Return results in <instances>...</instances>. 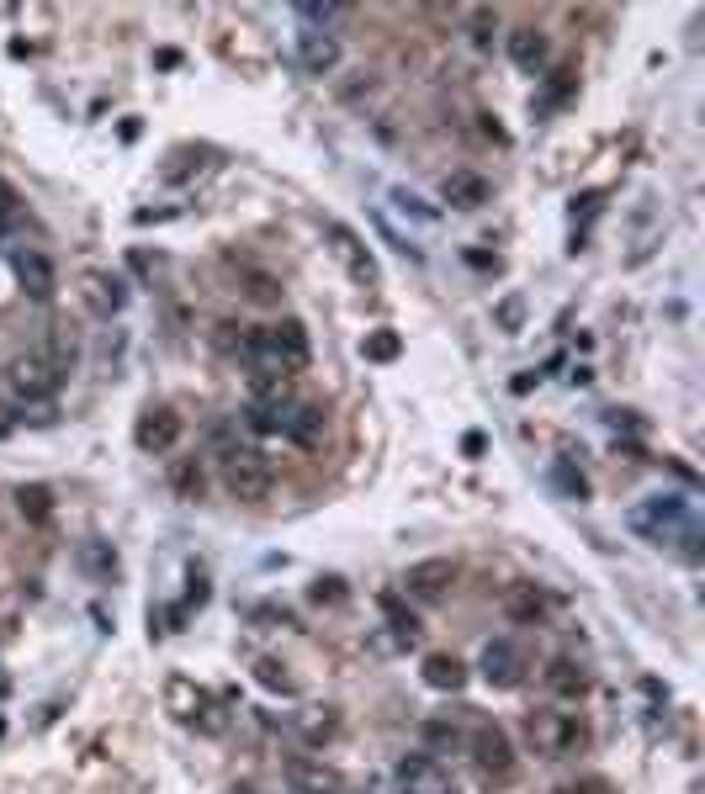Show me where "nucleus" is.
<instances>
[{
    "label": "nucleus",
    "instance_id": "nucleus-14",
    "mask_svg": "<svg viewBox=\"0 0 705 794\" xmlns=\"http://www.w3.org/2000/svg\"><path fill=\"white\" fill-rule=\"evenodd\" d=\"M81 297H85V308H90L96 318H112L127 302L123 281L107 276V271H85V276H81Z\"/></svg>",
    "mask_w": 705,
    "mask_h": 794
},
{
    "label": "nucleus",
    "instance_id": "nucleus-32",
    "mask_svg": "<svg viewBox=\"0 0 705 794\" xmlns=\"http://www.w3.org/2000/svg\"><path fill=\"white\" fill-rule=\"evenodd\" d=\"M467 33H472V48H494V33H498V16L494 11H467Z\"/></svg>",
    "mask_w": 705,
    "mask_h": 794
},
{
    "label": "nucleus",
    "instance_id": "nucleus-22",
    "mask_svg": "<svg viewBox=\"0 0 705 794\" xmlns=\"http://www.w3.org/2000/svg\"><path fill=\"white\" fill-rule=\"evenodd\" d=\"M165 705L175 720H186L191 725V715H197V705H202V688L191 683V678H170L165 683Z\"/></svg>",
    "mask_w": 705,
    "mask_h": 794
},
{
    "label": "nucleus",
    "instance_id": "nucleus-37",
    "mask_svg": "<svg viewBox=\"0 0 705 794\" xmlns=\"http://www.w3.org/2000/svg\"><path fill=\"white\" fill-rule=\"evenodd\" d=\"M249 297H255V302H282V286L271 276H249Z\"/></svg>",
    "mask_w": 705,
    "mask_h": 794
},
{
    "label": "nucleus",
    "instance_id": "nucleus-26",
    "mask_svg": "<svg viewBox=\"0 0 705 794\" xmlns=\"http://www.w3.org/2000/svg\"><path fill=\"white\" fill-rule=\"evenodd\" d=\"M382 615H387V625H393V635H398V641H409V646H415V641H419V620L393 594H382Z\"/></svg>",
    "mask_w": 705,
    "mask_h": 794
},
{
    "label": "nucleus",
    "instance_id": "nucleus-12",
    "mask_svg": "<svg viewBox=\"0 0 705 794\" xmlns=\"http://www.w3.org/2000/svg\"><path fill=\"white\" fill-rule=\"evenodd\" d=\"M16 281H22V291L33 302H53V291H59V271H53V260L38 255V249L16 255Z\"/></svg>",
    "mask_w": 705,
    "mask_h": 794
},
{
    "label": "nucleus",
    "instance_id": "nucleus-33",
    "mask_svg": "<svg viewBox=\"0 0 705 794\" xmlns=\"http://www.w3.org/2000/svg\"><path fill=\"white\" fill-rule=\"evenodd\" d=\"M297 16H302L313 33H324L330 22H339V5H330V0H324V5H319V0H297Z\"/></svg>",
    "mask_w": 705,
    "mask_h": 794
},
{
    "label": "nucleus",
    "instance_id": "nucleus-23",
    "mask_svg": "<svg viewBox=\"0 0 705 794\" xmlns=\"http://www.w3.org/2000/svg\"><path fill=\"white\" fill-rule=\"evenodd\" d=\"M16 509H22V519L27 524H48V514H53V493L48 487H16Z\"/></svg>",
    "mask_w": 705,
    "mask_h": 794
},
{
    "label": "nucleus",
    "instance_id": "nucleus-1",
    "mask_svg": "<svg viewBox=\"0 0 705 794\" xmlns=\"http://www.w3.org/2000/svg\"><path fill=\"white\" fill-rule=\"evenodd\" d=\"M239 356L260 371V376H297V371H308V360H313V345H308V328L297 323V318H282V323H271V328H255V334H239Z\"/></svg>",
    "mask_w": 705,
    "mask_h": 794
},
{
    "label": "nucleus",
    "instance_id": "nucleus-6",
    "mask_svg": "<svg viewBox=\"0 0 705 794\" xmlns=\"http://www.w3.org/2000/svg\"><path fill=\"white\" fill-rule=\"evenodd\" d=\"M452 583H457V561H446V556H424V561H415L404 572V588L419 604H441V598L452 594Z\"/></svg>",
    "mask_w": 705,
    "mask_h": 794
},
{
    "label": "nucleus",
    "instance_id": "nucleus-5",
    "mask_svg": "<svg viewBox=\"0 0 705 794\" xmlns=\"http://www.w3.org/2000/svg\"><path fill=\"white\" fill-rule=\"evenodd\" d=\"M5 382H11V393L22 397V402H42V397L59 393L64 371H59V360H48V356H22V360H11Z\"/></svg>",
    "mask_w": 705,
    "mask_h": 794
},
{
    "label": "nucleus",
    "instance_id": "nucleus-21",
    "mask_svg": "<svg viewBox=\"0 0 705 794\" xmlns=\"http://www.w3.org/2000/svg\"><path fill=\"white\" fill-rule=\"evenodd\" d=\"M419 678H424L430 688H441V694H457L461 683H467V668H461V657H452V652H430V657L419 662Z\"/></svg>",
    "mask_w": 705,
    "mask_h": 794
},
{
    "label": "nucleus",
    "instance_id": "nucleus-17",
    "mask_svg": "<svg viewBox=\"0 0 705 794\" xmlns=\"http://www.w3.org/2000/svg\"><path fill=\"white\" fill-rule=\"evenodd\" d=\"M324 424H330L324 402H292L287 430H282V435L297 439V445H319V439H324Z\"/></svg>",
    "mask_w": 705,
    "mask_h": 794
},
{
    "label": "nucleus",
    "instance_id": "nucleus-24",
    "mask_svg": "<svg viewBox=\"0 0 705 794\" xmlns=\"http://www.w3.org/2000/svg\"><path fill=\"white\" fill-rule=\"evenodd\" d=\"M361 356L376 360V365H387V360L404 356V339H398L393 328H376V334H367V339H361Z\"/></svg>",
    "mask_w": 705,
    "mask_h": 794
},
{
    "label": "nucleus",
    "instance_id": "nucleus-2",
    "mask_svg": "<svg viewBox=\"0 0 705 794\" xmlns=\"http://www.w3.org/2000/svg\"><path fill=\"white\" fill-rule=\"evenodd\" d=\"M690 498H679V493H664V498H647V504H636L631 509V530L636 535H647L653 546H668L673 551V541H679V530L690 524Z\"/></svg>",
    "mask_w": 705,
    "mask_h": 794
},
{
    "label": "nucleus",
    "instance_id": "nucleus-10",
    "mask_svg": "<svg viewBox=\"0 0 705 794\" xmlns=\"http://www.w3.org/2000/svg\"><path fill=\"white\" fill-rule=\"evenodd\" d=\"M483 683L488 688H520L525 683V652L515 641H488L483 646Z\"/></svg>",
    "mask_w": 705,
    "mask_h": 794
},
{
    "label": "nucleus",
    "instance_id": "nucleus-9",
    "mask_svg": "<svg viewBox=\"0 0 705 794\" xmlns=\"http://www.w3.org/2000/svg\"><path fill=\"white\" fill-rule=\"evenodd\" d=\"M393 779H398V790L404 794H452V773L435 762V757L424 753H409L398 768H393Z\"/></svg>",
    "mask_w": 705,
    "mask_h": 794
},
{
    "label": "nucleus",
    "instance_id": "nucleus-19",
    "mask_svg": "<svg viewBox=\"0 0 705 794\" xmlns=\"http://www.w3.org/2000/svg\"><path fill=\"white\" fill-rule=\"evenodd\" d=\"M441 191H446V201H452V207H461V212H478V207L488 201V181H483L478 170H452Z\"/></svg>",
    "mask_w": 705,
    "mask_h": 794
},
{
    "label": "nucleus",
    "instance_id": "nucleus-13",
    "mask_svg": "<svg viewBox=\"0 0 705 794\" xmlns=\"http://www.w3.org/2000/svg\"><path fill=\"white\" fill-rule=\"evenodd\" d=\"M287 790L292 794H345V779L324 768V762H308V757H292L287 762Z\"/></svg>",
    "mask_w": 705,
    "mask_h": 794
},
{
    "label": "nucleus",
    "instance_id": "nucleus-31",
    "mask_svg": "<svg viewBox=\"0 0 705 794\" xmlns=\"http://www.w3.org/2000/svg\"><path fill=\"white\" fill-rule=\"evenodd\" d=\"M552 487H557V493H568V498H589V476L583 472H573V467H568V461H557V467H552Z\"/></svg>",
    "mask_w": 705,
    "mask_h": 794
},
{
    "label": "nucleus",
    "instance_id": "nucleus-28",
    "mask_svg": "<svg viewBox=\"0 0 705 794\" xmlns=\"http://www.w3.org/2000/svg\"><path fill=\"white\" fill-rule=\"evenodd\" d=\"M170 487H175L186 504H197V498H202V467H197V461H175V472H170Z\"/></svg>",
    "mask_w": 705,
    "mask_h": 794
},
{
    "label": "nucleus",
    "instance_id": "nucleus-40",
    "mask_svg": "<svg viewBox=\"0 0 705 794\" xmlns=\"http://www.w3.org/2000/svg\"><path fill=\"white\" fill-rule=\"evenodd\" d=\"M0 699H5V683H0Z\"/></svg>",
    "mask_w": 705,
    "mask_h": 794
},
{
    "label": "nucleus",
    "instance_id": "nucleus-18",
    "mask_svg": "<svg viewBox=\"0 0 705 794\" xmlns=\"http://www.w3.org/2000/svg\"><path fill=\"white\" fill-rule=\"evenodd\" d=\"M504 48H509V59H515V64H520L525 75H536L541 64H546V53H552V48H546V33H541V27H515Z\"/></svg>",
    "mask_w": 705,
    "mask_h": 794
},
{
    "label": "nucleus",
    "instance_id": "nucleus-15",
    "mask_svg": "<svg viewBox=\"0 0 705 794\" xmlns=\"http://www.w3.org/2000/svg\"><path fill=\"white\" fill-rule=\"evenodd\" d=\"M541 678H546V688H552L557 699H583V694H589V673H583L579 657H552Z\"/></svg>",
    "mask_w": 705,
    "mask_h": 794
},
{
    "label": "nucleus",
    "instance_id": "nucleus-29",
    "mask_svg": "<svg viewBox=\"0 0 705 794\" xmlns=\"http://www.w3.org/2000/svg\"><path fill=\"white\" fill-rule=\"evenodd\" d=\"M191 725H197L202 736H223V731H228V710L202 694V705H197V715H191Z\"/></svg>",
    "mask_w": 705,
    "mask_h": 794
},
{
    "label": "nucleus",
    "instance_id": "nucleus-35",
    "mask_svg": "<svg viewBox=\"0 0 705 794\" xmlns=\"http://www.w3.org/2000/svg\"><path fill=\"white\" fill-rule=\"evenodd\" d=\"M11 223H16V186H11V181H0V238H5Z\"/></svg>",
    "mask_w": 705,
    "mask_h": 794
},
{
    "label": "nucleus",
    "instance_id": "nucleus-8",
    "mask_svg": "<svg viewBox=\"0 0 705 794\" xmlns=\"http://www.w3.org/2000/svg\"><path fill=\"white\" fill-rule=\"evenodd\" d=\"M472 762H478V773L494 779V784L515 779V747H509V736H504L498 725H483V731L472 736Z\"/></svg>",
    "mask_w": 705,
    "mask_h": 794
},
{
    "label": "nucleus",
    "instance_id": "nucleus-25",
    "mask_svg": "<svg viewBox=\"0 0 705 794\" xmlns=\"http://www.w3.org/2000/svg\"><path fill=\"white\" fill-rule=\"evenodd\" d=\"M297 731H302V742H330L334 731H339V715L334 710H302V720H297Z\"/></svg>",
    "mask_w": 705,
    "mask_h": 794
},
{
    "label": "nucleus",
    "instance_id": "nucleus-3",
    "mask_svg": "<svg viewBox=\"0 0 705 794\" xmlns=\"http://www.w3.org/2000/svg\"><path fill=\"white\" fill-rule=\"evenodd\" d=\"M525 742H531L541 757H568L583 747V725L562 710H531L525 715Z\"/></svg>",
    "mask_w": 705,
    "mask_h": 794
},
{
    "label": "nucleus",
    "instance_id": "nucleus-36",
    "mask_svg": "<svg viewBox=\"0 0 705 794\" xmlns=\"http://www.w3.org/2000/svg\"><path fill=\"white\" fill-rule=\"evenodd\" d=\"M313 604H345V583L339 578H319L313 583Z\"/></svg>",
    "mask_w": 705,
    "mask_h": 794
},
{
    "label": "nucleus",
    "instance_id": "nucleus-39",
    "mask_svg": "<svg viewBox=\"0 0 705 794\" xmlns=\"http://www.w3.org/2000/svg\"><path fill=\"white\" fill-rule=\"evenodd\" d=\"M11 424H16V419H11V413H5V408H0V439L11 435Z\"/></svg>",
    "mask_w": 705,
    "mask_h": 794
},
{
    "label": "nucleus",
    "instance_id": "nucleus-38",
    "mask_svg": "<svg viewBox=\"0 0 705 794\" xmlns=\"http://www.w3.org/2000/svg\"><path fill=\"white\" fill-rule=\"evenodd\" d=\"M424 736H430V742H452V747L461 742V731L452 725V720H430V725H424Z\"/></svg>",
    "mask_w": 705,
    "mask_h": 794
},
{
    "label": "nucleus",
    "instance_id": "nucleus-7",
    "mask_svg": "<svg viewBox=\"0 0 705 794\" xmlns=\"http://www.w3.org/2000/svg\"><path fill=\"white\" fill-rule=\"evenodd\" d=\"M330 255L345 265V276L356 281V286H376V260L372 249L361 244L356 228H345V223H330Z\"/></svg>",
    "mask_w": 705,
    "mask_h": 794
},
{
    "label": "nucleus",
    "instance_id": "nucleus-11",
    "mask_svg": "<svg viewBox=\"0 0 705 794\" xmlns=\"http://www.w3.org/2000/svg\"><path fill=\"white\" fill-rule=\"evenodd\" d=\"M133 439H138V450L165 456V450H175V439H181V413H175V408H149V413L138 419Z\"/></svg>",
    "mask_w": 705,
    "mask_h": 794
},
{
    "label": "nucleus",
    "instance_id": "nucleus-4",
    "mask_svg": "<svg viewBox=\"0 0 705 794\" xmlns=\"http://www.w3.org/2000/svg\"><path fill=\"white\" fill-rule=\"evenodd\" d=\"M223 487L239 498V504H260V498H271V467H265V456L260 450H228L223 456Z\"/></svg>",
    "mask_w": 705,
    "mask_h": 794
},
{
    "label": "nucleus",
    "instance_id": "nucleus-27",
    "mask_svg": "<svg viewBox=\"0 0 705 794\" xmlns=\"http://www.w3.org/2000/svg\"><path fill=\"white\" fill-rule=\"evenodd\" d=\"M81 561H85V572H90V578H112V572H118V556H112L107 541H85Z\"/></svg>",
    "mask_w": 705,
    "mask_h": 794
},
{
    "label": "nucleus",
    "instance_id": "nucleus-34",
    "mask_svg": "<svg viewBox=\"0 0 705 794\" xmlns=\"http://www.w3.org/2000/svg\"><path fill=\"white\" fill-rule=\"evenodd\" d=\"M520 318H525V302H520V297H504V302H498V328H504V334H515Z\"/></svg>",
    "mask_w": 705,
    "mask_h": 794
},
{
    "label": "nucleus",
    "instance_id": "nucleus-20",
    "mask_svg": "<svg viewBox=\"0 0 705 794\" xmlns=\"http://www.w3.org/2000/svg\"><path fill=\"white\" fill-rule=\"evenodd\" d=\"M504 615H509L515 625H541V620H546V594H541L536 583H515V588L504 594Z\"/></svg>",
    "mask_w": 705,
    "mask_h": 794
},
{
    "label": "nucleus",
    "instance_id": "nucleus-16",
    "mask_svg": "<svg viewBox=\"0 0 705 794\" xmlns=\"http://www.w3.org/2000/svg\"><path fill=\"white\" fill-rule=\"evenodd\" d=\"M297 59H302L308 75H330L334 64H339V38L334 33H302L297 38Z\"/></svg>",
    "mask_w": 705,
    "mask_h": 794
},
{
    "label": "nucleus",
    "instance_id": "nucleus-30",
    "mask_svg": "<svg viewBox=\"0 0 705 794\" xmlns=\"http://www.w3.org/2000/svg\"><path fill=\"white\" fill-rule=\"evenodd\" d=\"M255 678H260V683H265L271 694H297V683H292V673L282 668V662H276V657H260V662H255Z\"/></svg>",
    "mask_w": 705,
    "mask_h": 794
}]
</instances>
